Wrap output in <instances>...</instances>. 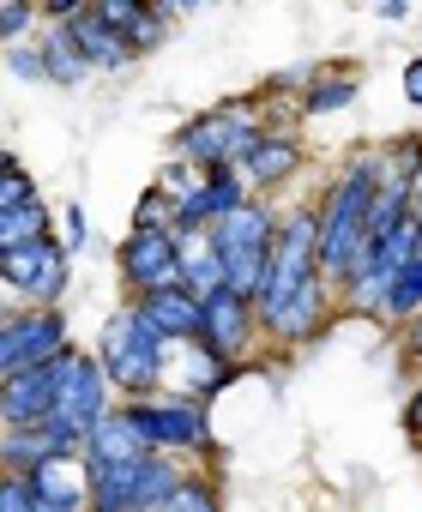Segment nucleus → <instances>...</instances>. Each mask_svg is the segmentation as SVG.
I'll return each mask as SVG.
<instances>
[{"label":"nucleus","instance_id":"f03ea898","mask_svg":"<svg viewBox=\"0 0 422 512\" xmlns=\"http://www.w3.org/2000/svg\"><path fill=\"white\" fill-rule=\"evenodd\" d=\"M380 187H386V145H368V151L344 157V169L320 193V272H326L332 290H344V278L362 260Z\"/></svg>","mask_w":422,"mask_h":512},{"label":"nucleus","instance_id":"f3484780","mask_svg":"<svg viewBox=\"0 0 422 512\" xmlns=\"http://www.w3.org/2000/svg\"><path fill=\"white\" fill-rule=\"evenodd\" d=\"M67 452H79L61 428H0V464H7V476H31L37 464H49V458H67Z\"/></svg>","mask_w":422,"mask_h":512},{"label":"nucleus","instance_id":"2f4dec72","mask_svg":"<svg viewBox=\"0 0 422 512\" xmlns=\"http://www.w3.org/2000/svg\"><path fill=\"white\" fill-rule=\"evenodd\" d=\"M404 428H410V440H422V380H416L410 398H404Z\"/></svg>","mask_w":422,"mask_h":512},{"label":"nucleus","instance_id":"2eb2a0df","mask_svg":"<svg viewBox=\"0 0 422 512\" xmlns=\"http://www.w3.org/2000/svg\"><path fill=\"white\" fill-rule=\"evenodd\" d=\"M145 452H157V446H151V434L139 428V416H133L127 404H115V410L91 428V440H85V464H91V470L133 464V458H145Z\"/></svg>","mask_w":422,"mask_h":512},{"label":"nucleus","instance_id":"cd10ccee","mask_svg":"<svg viewBox=\"0 0 422 512\" xmlns=\"http://www.w3.org/2000/svg\"><path fill=\"white\" fill-rule=\"evenodd\" d=\"M37 19H43L37 7H25V0H7V7H0V37H7V49L25 43V31H31Z\"/></svg>","mask_w":422,"mask_h":512},{"label":"nucleus","instance_id":"7c9ffc66","mask_svg":"<svg viewBox=\"0 0 422 512\" xmlns=\"http://www.w3.org/2000/svg\"><path fill=\"white\" fill-rule=\"evenodd\" d=\"M404 103H410V109H422V55H410V61H404Z\"/></svg>","mask_w":422,"mask_h":512},{"label":"nucleus","instance_id":"473e14b6","mask_svg":"<svg viewBox=\"0 0 422 512\" xmlns=\"http://www.w3.org/2000/svg\"><path fill=\"white\" fill-rule=\"evenodd\" d=\"M404 350L422 362V320H410V326H404Z\"/></svg>","mask_w":422,"mask_h":512},{"label":"nucleus","instance_id":"4468645a","mask_svg":"<svg viewBox=\"0 0 422 512\" xmlns=\"http://www.w3.org/2000/svg\"><path fill=\"white\" fill-rule=\"evenodd\" d=\"M25 482H31L37 512H91V464H85V452L37 464Z\"/></svg>","mask_w":422,"mask_h":512},{"label":"nucleus","instance_id":"1a4fd4ad","mask_svg":"<svg viewBox=\"0 0 422 512\" xmlns=\"http://www.w3.org/2000/svg\"><path fill=\"white\" fill-rule=\"evenodd\" d=\"M73 350L61 308H7L0 314V380L31 374L43 362H61Z\"/></svg>","mask_w":422,"mask_h":512},{"label":"nucleus","instance_id":"4be33fe9","mask_svg":"<svg viewBox=\"0 0 422 512\" xmlns=\"http://www.w3.org/2000/svg\"><path fill=\"white\" fill-rule=\"evenodd\" d=\"M362 97V79L350 73V67H338V73H320L308 91H302V109L308 115H338V109H350Z\"/></svg>","mask_w":422,"mask_h":512},{"label":"nucleus","instance_id":"423d86ee","mask_svg":"<svg viewBox=\"0 0 422 512\" xmlns=\"http://www.w3.org/2000/svg\"><path fill=\"white\" fill-rule=\"evenodd\" d=\"M193 470H181V458L169 452H145L133 464H109L91 470V512H157Z\"/></svg>","mask_w":422,"mask_h":512},{"label":"nucleus","instance_id":"72a5a7b5","mask_svg":"<svg viewBox=\"0 0 422 512\" xmlns=\"http://www.w3.org/2000/svg\"><path fill=\"white\" fill-rule=\"evenodd\" d=\"M416 217H422V175H416Z\"/></svg>","mask_w":422,"mask_h":512},{"label":"nucleus","instance_id":"c756f323","mask_svg":"<svg viewBox=\"0 0 422 512\" xmlns=\"http://www.w3.org/2000/svg\"><path fill=\"white\" fill-rule=\"evenodd\" d=\"M0 512H37V500H31V482H25V476H7V482H0Z\"/></svg>","mask_w":422,"mask_h":512},{"label":"nucleus","instance_id":"412c9836","mask_svg":"<svg viewBox=\"0 0 422 512\" xmlns=\"http://www.w3.org/2000/svg\"><path fill=\"white\" fill-rule=\"evenodd\" d=\"M181 290H193L199 302L218 296V290H230L224 260H218V247H211V229L205 235H181Z\"/></svg>","mask_w":422,"mask_h":512},{"label":"nucleus","instance_id":"f8f14e48","mask_svg":"<svg viewBox=\"0 0 422 512\" xmlns=\"http://www.w3.org/2000/svg\"><path fill=\"white\" fill-rule=\"evenodd\" d=\"M254 338H266L260 332V314H254V296H242V290H218V296H205V326H199V350H211L218 362H242L248 350H254Z\"/></svg>","mask_w":422,"mask_h":512},{"label":"nucleus","instance_id":"0eeeda50","mask_svg":"<svg viewBox=\"0 0 422 512\" xmlns=\"http://www.w3.org/2000/svg\"><path fill=\"white\" fill-rule=\"evenodd\" d=\"M0 284H7L13 308H61V296L73 284V253L61 247V235H43L31 247H7L0 253Z\"/></svg>","mask_w":422,"mask_h":512},{"label":"nucleus","instance_id":"9b49d317","mask_svg":"<svg viewBox=\"0 0 422 512\" xmlns=\"http://www.w3.org/2000/svg\"><path fill=\"white\" fill-rule=\"evenodd\" d=\"M115 266H121L127 290H133V302L157 296V290H175L181 284V235L157 229V223H133L127 241L115 247Z\"/></svg>","mask_w":422,"mask_h":512},{"label":"nucleus","instance_id":"393cba45","mask_svg":"<svg viewBox=\"0 0 422 512\" xmlns=\"http://www.w3.org/2000/svg\"><path fill=\"white\" fill-rule=\"evenodd\" d=\"M157 512H224V500H218V488H211L205 476H187V482L157 506Z\"/></svg>","mask_w":422,"mask_h":512},{"label":"nucleus","instance_id":"ddd939ff","mask_svg":"<svg viewBox=\"0 0 422 512\" xmlns=\"http://www.w3.org/2000/svg\"><path fill=\"white\" fill-rule=\"evenodd\" d=\"M73 356V350H67ZM67 356L61 362H43L31 374H13L0 380V428H43L61 404V380H67Z\"/></svg>","mask_w":422,"mask_h":512},{"label":"nucleus","instance_id":"6ab92c4d","mask_svg":"<svg viewBox=\"0 0 422 512\" xmlns=\"http://www.w3.org/2000/svg\"><path fill=\"white\" fill-rule=\"evenodd\" d=\"M97 19L133 49V55H151L163 37H169V13L157 7H139V0H97Z\"/></svg>","mask_w":422,"mask_h":512},{"label":"nucleus","instance_id":"6e6552de","mask_svg":"<svg viewBox=\"0 0 422 512\" xmlns=\"http://www.w3.org/2000/svg\"><path fill=\"white\" fill-rule=\"evenodd\" d=\"M115 404H121V392H115L109 368L97 362V350H79V344H73V356H67V380H61V404H55L49 428H61V434L85 452L91 428H97Z\"/></svg>","mask_w":422,"mask_h":512},{"label":"nucleus","instance_id":"5701e85b","mask_svg":"<svg viewBox=\"0 0 422 512\" xmlns=\"http://www.w3.org/2000/svg\"><path fill=\"white\" fill-rule=\"evenodd\" d=\"M43 235H55V211L43 199L25 205V211H0V253H7V247H31Z\"/></svg>","mask_w":422,"mask_h":512},{"label":"nucleus","instance_id":"a211bd4d","mask_svg":"<svg viewBox=\"0 0 422 512\" xmlns=\"http://www.w3.org/2000/svg\"><path fill=\"white\" fill-rule=\"evenodd\" d=\"M139 314L169 338V344H199V326H205V302L193 290H157V296H139Z\"/></svg>","mask_w":422,"mask_h":512},{"label":"nucleus","instance_id":"aec40b11","mask_svg":"<svg viewBox=\"0 0 422 512\" xmlns=\"http://www.w3.org/2000/svg\"><path fill=\"white\" fill-rule=\"evenodd\" d=\"M296 169H302V139H296V133H278V127H272V133L254 145V157L242 163V175H248V187H254V193L284 187Z\"/></svg>","mask_w":422,"mask_h":512},{"label":"nucleus","instance_id":"7ed1b4c3","mask_svg":"<svg viewBox=\"0 0 422 512\" xmlns=\"http://www.w3.org/2000/svg\"><path fill=\"white\" fill-rule=\"evenodd\" d=\"M97 362L109 368V380H115V392H121V404H127V398H151V392L169 386L175 344L139 314V302H127L121 314H109V326H103V338H97Z\"/></svg>","mask_w":422,"mask_h":512},{"label":"nucleus","instance_id":"c85d7f7f","mask_svg":"<svg viewBox=\"0 0 422 512\" xmlns=\"http://www.w3.org/2000/svg\"><path fill=\"white\" fill-rule=\"evenodd\" d=\"M85 241H91V223H85L79 205H67V211H61V247H67V253H85Z\"/></svg>","mask_w":422,"mask_h":512},{"label":"nucleus","instance_id":"a878e982","mask_svg":"<svg viewBox=\"0 0 422 512\" xmlns=\"http://www.w3.org/2000/svg\"><path fill=\"white\" fill-rule=\"evenodd\" d=\"M43 193H37V181H31V169L19 163V157H7V181H0V211H25V205H37Z\"/></svg>","mask_w":422,"mask_h":512},{"label":"nucleus","instance_id":"20e7f679","mask_svg":"<svg viewBox=\"0 0 422 512\" xmlns=\"http://www.w3.org/2000/svg\"><path fill=\"white\" fill-rule=\"evenodd\" d=\"M278 223H284V211H278L272 199H260V193H254L236 217H224L218 229H211V247H218V260H224L230 290L260 296L266 266H272V247H278Z\"/></svg>","mask_w":422,"mask_h":512},{"label":"nucleus","instance_id":"dca6fc26","mask_svg":"<svg viewBox=\"0 0 422 512\" xmlns=\"http://www.w3.org/2000/svg\"><path fill=\"white\" fill-rule=\"evenodd\" d=\"M55 31L73 43V55H79L91 73H121V67H133V61H139V55H133V49H127V43L97 19V7H85L79 19H67V25H55Z\"/></svg>","mask_w":422,"mask_h":512},{"label":"nucleus","instance_id":"b1692460","mask_svg":"<svg viewBox=\"0 0 422 512\" xmlns=\"http://www.w3.org/2000/svg\"><path fill=\"white\" fill-rule=\"evenodd\" d=\"M37 43H43V61H49V85H79V79L91 73V67L73 55V43H67L61 31H43Z\"/></svg>","mask_w":422,"mask_h":512},{"label":"nucleus","instance_id":"39448f33","mask_svg":"<svg viewBox=\"0 0 422 512\" xmlns=\"http://www.w3.org/2000/svg\"><path fill=\"white\" fill-rule=\"evenodd\" d=\"M266 133H272V127H266L254 109H236V103H224V109H211V115H193V121L175 133L169 157L193 163L199 175H211V169H242Z\"/></svg>","mask_w":422,"mask_h":512},{"label":"nucleus","instance_id":"f257e3e1","mask_svg":"<svg viewBox=\"0 0 422 512\" xmlns=\"http://www.w3.org/2000/svg\"><path fill=\"white\" fill-rule=\"evenodd\" d=\"M332 284L320 272V205H290L278 223V247H272V266L266 284L254 296L260 332L278 344H308L320 338L326 314H332Z\"/></svg>","mask_w":422,"mask_h":512},{"label":"nucleus","instance_id":"9d476101","mask_svg":"<svg viewBox=\"0 0 422 512\" xmlns=\"http://www.w3.org/2000/svg\"><path fill=\"white\" fill-rule=\"evenodd\" d=\"M127 410L139 416V428L151 434L157 452L169 458H193V452H211V416L199 398H181V392H151V398H127Z\"/></svg>","mask_w":422,"mask_h":512},{"label":"nucleus","instance_id":"bb28decb","mask_svg":"<svg viewBox=\"0 0 422 512\" xmlns=\"http://www.w3.org/2000/svg\"><path fill=\"white\" fill-rule=\"evenodd\" d=\"M7 67L31 85H49V61H43V43H13L7 49Z\"/></svg>","mask_w":422,"mask_h":512}]
</instances>
